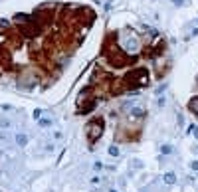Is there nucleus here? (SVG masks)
I'll return each mask as SVG.
<instances>
[{
  "label": "nucleus",
  "mask_w": 198,
  "mask_h": 192,
  "mask_svg": "<svg viewBox=\"0 0 198 192\" xmlns=\"http://www.w3.org/2000/svg\"><path fill=\"white\" fill-rule=\"evenodd\" d=\"M147 83H149V72L145 67H137V69H133L127 75V85H131V87H143Z\"/></svg>",
  "instance_id": "obj_1"
},
{
  "label": "nucleus",
  "mask_w": 198,
  "mask_h": 192,
  "mask_svg": "<svg viewBox=\"0 0 198 192\" xmlns=\"http://www.w3.org/2000/svg\"><path fill=\"white\" fill-rule=\"evenodd\" d=\"M103 119H91L89 123H87V129H85V135H87V141L89 143H95V141L103 135Z\"/></svg>",
  "instance_id": "obj_2"
},
{
  "label": "nucleus",
  "mask_w": 198,
  "mask_h": 192,
  "mask_svg": "<svg viewBox=\"0 0 198 192\" xmlns=\"http://www.w3.org/2000/svg\"><path fill=\"white\" fill-rule=\"evenodd\" d=\"M123 50H125V53H137L139 50H141L139 38L135 36V34H129L127 38H125V42H123Z\"/></svg>",
  "instance_id": "obj_3"
},
{
  "label": "nucleus",
  "mask_w": 198,
  "mask_h": 192,
  "mask_svg": "<svg viewBox=\"0 0 198 192\" xmlns=\"http://www.w3.org/2000/svg\"><path fill=\"white\" fill-rule=\"evenodd\" d=\"M129 115L133 117V119H143V117H147V109L145 107H131V111H129Z\"/></svg>",
  "instance_id": "obj_4"
},
{
  "label": "nucleus",
  "mask_w": 198,
  "mask_h": 192,
  "mask_svg": "<svg viewBox=\"0 0 198 192\" xmlns=\"http://www.w3.org/2000/svg\"><path fill=\"white\" fill-rule=\"evenodd\" d=\"M162 182H165L166 186H172V184H176V174L172 172V170L165 172V176H162Z\"/></svg>",
  "instance_id": "obj_5"
},
{
  "label": "nucleus",
  "mask_w": 198,
  "mask_h": 192,
  "mask_svg": "<svg viewBox=\"0 0 198 192\" xmlns=\"http://www.w3.org/2000/svg\"><path fill=\"white\" fill-rule=\"evenodd\" d=\"M16 145H18V147H26V145H28V135H26V133H18V135H16Z\"/></svg>",
  "instance_id": "obj_6"
},
{
  "label": "nucleus",
  "mask_w": 198,
  "mask_h": 192,
  "mask_svg": "<svg viewBox=\"0 0 198 192\" xmlns=\"http://www.w3.org/2000/svg\"><path fill=\"white\" fill-rule=\"evenodd\" d=\"M14 20L18 22V24H30V22H32V18H30L28 14H16Z\"/></svg>",
  "instance_id": "obj_7"
},
{
  "label": "nucleus",
  "mask_w": 198,
  "mask_h": 192,
  "mask_svg": "<svg viewBox=\"0 0 198 192\" xmlns=\"http://www.w3.org/2000/svg\"><path fill=\"white\" fill-rule=\"evenodd\" d=\"M89 93H91V87H85V89H81V93H79V99H77V105H81L87 97H89Z\"/></svg>",
  "instance_id": "obj_8"
},
{
  "label": "nucleus",
  "mask_w": 198,
  "mask_h": 192,
  "mask_svg": "<svg viewBox=\"0 0 198 192\" xmlns=\"http://www.w3.org/2000/svg\"><path fill=\"white\" fill-rule=\"evenodd\" d=\"M188 109L192 111L194 115H198V97H192V99L188 101Z\"/></svg>",
  "instance_id": "obj_9"
},
{
  "label": "nucleus",
  "mask_w": 198,
  "mask_h": 192,
  "mask_svg": "<svg viewBox=\"0 0 198 192\" xmlns=\"http://www.w3.org/2000/svg\"><path fill=\"white\" fill-rule=\"evenodd\" d=\"M109 154H111V157H113V159H117V157H119V153H121V151H119V147H117V145H111V147H109Z\"/></svg>",
  "instance_id": "obj_10"
},
{
  "label": "nucleus",
  "mask_w": 198,
  "mask_h": 192,
  "mask_svg": "<svg viewBox=\"0 0 198 192\" xmlns=\"http://www.w3.org/2000/svg\"><path fill=\"white\" fill-rule=\"evenodd\" d=\"M38 125L42 127V129H48V127L52 125V119H40V121H38Z\"/></svg>",
  "instance_id": "obj_11"
},
{
  "label": "nucleus",
  "mask_w": 198,
  "mask_h": 192,
  "mask_svg": "<svg viewBox=\"0 0 198 192\" xmlns=\"http://www.w3.org/2000/svg\"><path fill=\"white\" fill-rule=\"evenodd\" d=\"M131 166L133 168H143V160L141 159H133L131 160Z\"/></svg>",
  "instance_id": "obj_12"
},
{
  "label": "nucleus",
  "mask_w": 198,
  "mask_h": 192,
  "mask_svg": "<svg viewBox=\"0 0 198 192\" xmlns=\"http://www.w3.org/2000/svg\"><path fill=\"white\" fill-rule=\"evenodd\" d=\"M160 153H162V154H170V153H172V147H170V145H162V147H160Z\"/></svg>",
  "instance_id": "obj_13"
},
{
  "label": "nucleus",
  "mask_w": 198,
  "mask_h": 192,
  "mask_svg": "<svg viewBox=\"0 0 198 192\" xmlns=\"http://www.w3.org/2000/svg\"><path fill=\"white\" fill-rule=\"evenodd\" d=\"M188 133L192 135L194 139H198V125H192V127H190V129H188Z\"/></svg>",
  "instance_id": "obj_14"
},
{
  "label": "nucleus",
  "mask_w": 198,
  "mask_h": 192,
  "mask_svg": "<svg viewBox=\"0 0 198 192\" xmlns=\"http://www.w3.org/2000/svg\"><path fill=\"white\" fill-rule=\"evenodd\" d=\"M0 127H2V129H10L12 123H10V119H2V121H0Z\"/></svg>",
  "instance_id": "obj_15"
},
{
  "label": "nucleus",
  "mask_w": 198,
  "mask_h": 192,
  "mask_svg": "<svg viewBox=\"0 0 198 192\" xmlns=\"http://www.w3.org/2000/svg\"><path fill=\"white\" fill-rule=\"evenodd\" d=\"M10 26V22L8 20H4V18H0V32H2V30H6Z\"/></svg>",
  "instance_id": "obj_16"
},
{
  "label": "nucleus",
  "mask_w": 198,
  "mask_h": 192,
  "mask_svg": "<svg viewBox=\"0 0 198 192\" xmlns=\"http://www.w3.org/2000/svg\"><path fill=\"white\" fill-rule=\"evenodd\" d=\"M32 117H34V119H36V121H40V119H42V109H34Z\"/></svg>",
  "instance_id": "obj_17"
},
{
  "label": "nucleus",
  "mask_w": 198,
  "mask_h": 192,
  "mask_svg": "<svg viewBox=\"0 0 198 192\" xmlns=\"http://www.w3.org/2000/svg\"><path fill=\"white\" fill-rule=\"evenodd\" d=\"M156 105H159V107H165V105H166V97H165V95H160L159 101H156Z\"/></svg>",
  "instance_id": "obj_18"
},
{
  "label": "nucleus",
  "mask_w": 198,
  "mask_h": 192,
  "mask_svg": "<svg viewBox=\"0 0 198 192\" xmlns=\"http://www.w3.org/2000/svg\"><path fill=\"white\" fill-rule=\"evenodd\" d=\"M93 168H95V170H101V168H103V164L97 160V163H93Z\"/></svg>",
  "instance_id": "obj_19"
},
{
  "label": "nucleus",
  "mask_w": 198,
  "mask_h": 192,
  "mask_svg": "<svg viewBox=\"0 0 198 192\" xmlns=\"http://www.w3.org/2000/svg\"><path fill=\"white\" fill-rule=\"evenodd\" d=\"M190 168H192V170H198V160H192V163H190Z\"/></svg>",
  "instance_id": "obj_20"
},
{
  "label": "nucleus",
  "mask_w": 198,
  "mask_h": 192,
  "mask_svg": "<svg viewBox=\"0 0 198 192\" xmlns=\"http://www.w3.org/2000/svg\"><path fill=\"white\" fill-rule=\"evenodd\" d=\"M172 4L175 6H184V0H172Z\"/></svg>",
  "instance_id": "obj_21"
},
{
  "label": "nucleus",
  "mask_w": 198,
  "mask_h": 192,
  "mask_svg": "<svg viewBox=\"0 0 198 192\" xmlns=\"http://www.w3.org/2000/svg\"><path fill=\"white\" fill-rule=\"evenodd\" d=\"M107 192H119V190H117V188H109Z\"/></svg>",
  "instance_id": "obj_22"
},
{
  "label": "nucleus",
  "mask_w": 198,
  "mask_h": 192,
  "mask_svg": "<svg viewBox=\"0 0 198 192\" xmlns=\"http://www.w3.org/2000/svg\"><path fill=\"white\" fill-rule=\"evenodd\" d=\"M141 192H147V190H141Z\"/></svg>",
  "instance_id": "obj_23"
}]
</instances>
